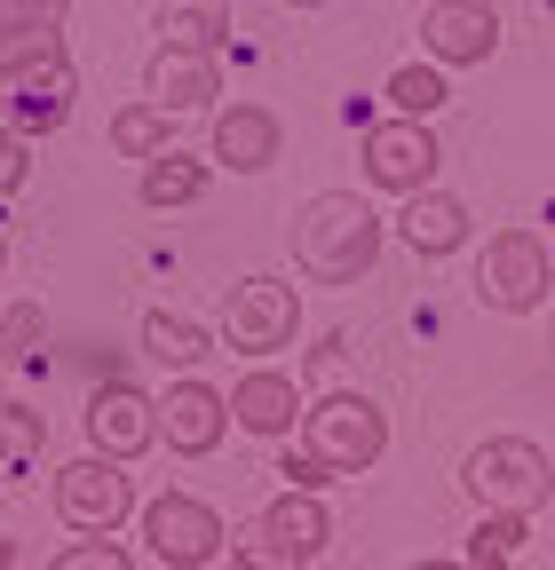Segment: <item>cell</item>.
Masks as SVG:
<instances>
[{
  "mask_svg": "<svg viewBox=\"0 0 555 570\" xmlns=\"http://www.w3.org/2000/svg\"><path fill=\"white\" fill-rule=\"evenodd\" d=\"M40 452H48V412L0 396V483H25L40 468Z\"/></svg>",
  "mask_w": 555,
  "mask_h": 570,
  "instance_id": "obj_19",
  "label": "cell"
},
{
  "mask_svg": "<svg viewBox=\"0 0 555 570\" xmlns=\"http://www.w3.org/2000/svg\"><path fill=\"white\" fill-rule=\"evenodd\" d=\"M198 190H206V159H191L183 142H167V151L144 159V206L167 214V206H191Z\"/></svg>",
  "mask_w": 555,
  "mask_h": 570,
  "instance_id": "obj_21",
  "label": "cell"
},
{
  "mask_svg": "<svg viewBox=\"0 0 555 570\" xmlns=\"http://www.w3.org/2000/svg\"><path fill=\"white\" fill-rule=\"evenodd\" d=\"M206 348H215V333H206L198 317H175V309H144V356H159L167 373H191Z\"/></svg>",
  "mask_w": 555,
  "mask_h": 570,
  "instance_id": "obj_20",
  "label": "cell"
},
{
  "mask_svg": "<svg viewBox=\"0 0 555 570\" xmlns=\"http://www.w3.org/2000/svg\"><path fill=\"white\" fill-rule=\"evenodd\" d=\"M547 285H555V262L539 246V230H493V246L476 254V302L484 309H500V317H524L547 302Z\"/></svg>",
  "mask_w": 555,
  "mask_h": 570,
  "instance_id": "obj_5",
  "label": "cell"
},
{
  "mask_svg": "<svg viewBox=\"0 0 555 570\" xmlns=\"http://www.w3.org/2000/svg\"><path fill=\"white\" fill-rule=\"evenodd\" d=\"M159 40L167 48H206V56H223L231 40V0H159Z\"/></svg>",
  "mask_w": 555,
  "mask_h": 570,
  "instance_id": "obj_18",
  "label": "cell"
},
{
  "mask_svg": "<svg viewBox=\"0 0 555 570\" xmlns=\"http://www.w3.org/2000/svg\"><path fill=\"white\" fill-rule=\"evenodd\" d=\"M286 9H325V0H286Z\"/></svg>",
  "mask_w": 555,
  "mask_h": 570,
  "instance_id": "obj_32",
  "label": "cell"
},
{
  "mask_svg": "<svg viewBox=\"0 0 555 570\" xmlns=\"http://www.w3.org/2000/svg\"><path fill=\"white\" fill-rule=\"evenodd\" d=\"M437 159H445V151H437V127H429V119L389 111V119L366 127V190L412 198V190L437 183Z\"/></svg>",
  "mask_w": 555,
  "mask_h": 570,
  "instance_id": "obj_7",
  "label": "cell"
},
{
  "mask_svg": "<svg viewBox=\"0 0 555 570\" xmlns=\"http://www.w3.org/2000/svg\"><path fill=\"white\" fill-rule=\"evenodd\" d=\"M25 554H17V539H0V570H17Z\"/></svg>",
  "mask_w": 555,
  "mask_h": 570,
  "instance_id": "obj_31",
  "label": "cell"
},
{
  "mask_svg": "<svg viewBox=\"0 0 555 570\" xmlns=\"http://www.w3.org/2000/svg\"><path fill=\"white\" fill-rule=\"evenodd\" d=\"M223 348L238 356H270V348H286L302 333V294L286 277H238L231 294H223Z\"/></svg>",
  "mask_w": 555,
  "mask_h": 570,
  "instance_id": "obj_6",
  "label": "cell"
},
{
  "mask_svg": "<svg viewBox=\"0 0 555 570\" xmlns=\"http://www.w3.org/2000/svg\"><path fill=\"white\" fill-rule=\"evenodd\" d=\"M460 483L476 491V508H524V515H539L547 491H555V468H547V452L532 436H493V444L468 452Z\"/></svg>",
  "mask_w": 555,
  "mask_h": 570,
  "instance_id": "obj_4",
  "label": "cell"
},
{
  "mask_svg": "<svg viewBox=\"0 0 555 570\" xmlns=\"http://www.w3.org/2000/svg\"><path fill=\"white\" fill-rule=\"evenodd\" d=\"M72 96H80V80H72V63H64V56L17 63L9 71V127L17 135H56L64 119H72Z\"/></svg>",
  "mask_w": 555,
  "mask_h": 570,
  "instance_id": "obj_13",
  "label": "cell"
},
{
  "mask_svg": "<svg viewBox=\"0 0 555 570\" xmlns=\"http://www.w3.org/2000/svg\"><path fill=\"white\" fill-rule=\"evenodd\" d=\"M397 238L412 246V254H429V262H445V254H460L468 246V206L452 198V190H412L405 198V214H397Z\"/></svg>",
  "mask_w": 555,
  "mask_h": 570,
  "instance_id": "obj_15",
  "label": "cell"
},
{
  "mask_svg": "<svg viewBox=\"0 0 555 570\" xmlns=\"http://www.w3.org/2000/svg\"><path fill=\"white\" fill-rule=\"evenodd\" d=\"M278 119L262 111V104H223L215 111V159L231 167V175H262V167H278Z\"/></svg>",
  "mask_w": 555,
  "mask_h": 570,
  "instance_id": "obj_17",
  "label": "cell"
},
{
  "mask_svg": "<svg viewBox=\"0 0 555 570\" xmlns=\"http://www.w3.org/2000/svg\"><path fill=\"white\" fill-rule=\"evenodd\" d=\"M524 539H532V515L524 508H484V523L468 531V562L476 570H500V562L524 554Z\"/></svg>",
  "mask_w": 555,
  "mask_h": 570,
  "instance_id": "obj_22",
  "label": "cell"
},
{
  "mask_svg": "<svg viewBox=\"0 0 555 570\" xmlns=\"http://www.w3.org/2000/svg\"><path fill=\"white\" fill-rule=\"evenodd\" d=\"M231 420L246 428V436H262V444H278V436H294V420H302V389L286 381V373H246L238 389H231Z\"/></svg>",
  "mask_w": 555,
  "mask_h": 570,
  "instance_id": "obj_16",
  "label": "cell"
},
{
  "mask_svg": "<svg viewBox=\"0 0 555 570\" xmlns=\"http://www.w3.org/2000/svg\"><path fill=\"white\" fill-rule=\"evenodd\" d=\"M144 539H152V562L167 570H206V562H223V515L206 508V499L191 491H159L152 508H144Z\"/></svg>",
  "mask_w": 555,
  "mask_h": 570,
  "instance_id": "obj_8",
  "label": "cell"
},
{
  "mask_svg": "<svg viewBox=\"0 0 555 570\" xmlns=\"http://www.w3.org/2000/svg\"><path fill=\"white\" fill-rule=\"evenodd\" d=\"M167 142H175V111L167 104H127L119 119H111V151L119 159H152V151H167Z\"/></svg>",
  "mask_w": 555,
  "mask_h": 570,
  "instance_id": "obj_24",
  "label": "cell"
},
{
  "mask_svg": "<svg viewBox=\"0 0 555 570\" xmlns=\"http://www.w3.org/2000/svg\"><path fill=\"white\" fill-rule=\"evenodd\" d=\"M40 56H64V32H0V80L17 63H40Z\"/></svg>",
  "mask_w": 555,
  "mask_h": 570,
  "instance_id": "obj_27",
  "label": "cell"
},
{
  "mask_svg": "<svg viewBox=\"0 0 555 570\" xmlns=\"http://www.w3.org/2000/svg\"><path fill=\"white\" fill-rule=\"evenodd\" d=\"M88 444L104 460H144L159 444V404L144 389H127V381H104L88 396Z\"/></svg>",
  "mask_w": 555,
  "mask_h": 570,
  "instance_id": "obj_11",
  "label": "cell"
},
{
  "mask_svg": "<svg viewBox=\"0 0 555 570\" xmlns=\"http://www.w3.org/2000/svg\"><path fill=\"white\" fill-rule=\"evenodd\" d=\"M389 111H405V119H437L445 104H452V80H445V63H405V71H389Z\"/></svg>",
  "mask_w": 555,
  "mask_h": 570,
  "instance_id": "obj_23",
  "label": "cell"
},
{
  "mask_svg": "<svg viewBox=\"0 0 555 570\" xmlns=\"http://www.w3.org/2000/svg\"><path fill=\"white\" fill-rule=\"evenodd\" d=\"M48 333V317H40V302H17L9 317H0V348L9 356H32V341Z\"/></svg>",
  "mask_w": 555,
  "mask_h": 570,
  "instance_id": "obj_28",
  "label": "cell"
},
{
  "mask_svg": "<svg viewBox=\"0 0 555 570\" xmlns=\"http://www.w3.org/2000/svg\"><path fill=\"white\" fill-rule=\"evenodd\" d=\"M547 348H555V341H547Z\"/></svg>",
  "mask_w": 555,
  "mask_h": 570,
  "instance_id": "obj_34",
  "label": "cell"
},
{
  "mask_svg": "<svg viewBox=\"0 0 555 570\" xmlns=\"http://www.w3.org/2000/svg\"><path fill=\"white\" fill-rule=\"evenodd\" d=\"M127 508H135L127 460L88 452V460H64L56 468V515H64V531H119Z\"/></svg>",
  "mask_w": 555,
  "mask_h": 570,
  "instance_id": "obj_9",
  "label": "cell"
},
{
  "mask_svg": "<svg viewBox=\"0 0 555 570\" xmlns=\"http://www.w3.org/2000/svg\"><path fill=\"white\" fill-rule=\"evenodd\" d=\"M72 0H0V32H64Z\"/></svg>",
  "mask_w": 555,
  "mask_h": 570,
  "instance_id": "obj_25",
  "label": "cell"
},
{
  "mask_svg": "<svg viewBox=\"0 0 555 570\" xmlns=\"http://www.w3.org/2000/svg\"><path fill=\"white\" fill-rule=\"evenodd\" d=\"M56 570H127V547H119L111 531H88L80 547H64V554H56Z\"/></svg>",
  "mask_w": 555,
  "mask_h": 570,
  "instance_id": "obj_26",
  "label": "cell"
},
{
  "mask_svg": "<svg viewBox=\"0 0 555 570\" xmlns=\"http://www.w3.org/2000/svg\"><path fill=\"white\" fill-rule=\"evenodd\" d=\"M152 404H159V444H167L175 460H206V452L231 436V396H223V389H206L198 373L167 381Z\"/></svg>",
  "mask_w": 555,
  "mask_h": 570,
  "instance_id": "obj_10",
  "label": "cell"
},
{
  "mask_svg": "<svg viewBox=\"0 0 555 570\" xmlns=\"http://www.w3.org/2000/svg\"><path fill=\"white\" fill-rule=\"evenodd\" d=\"M333 547V515H325V499L318 491H302V483H286L270 499V508L238 531V562H254V570H302V562H318Z\"/></svg>",
  "mask_w": 555,
  "mask_h": 570,
  "instance_id": "obj_2",
  "label": "cell"
},
{
  "mask_svg": "<svg viewBox=\"0 0 555 570\" xmlns=\"http://www.w3.org/2000/svg\"><path fill=\"white\" fill-rule=\"evenodd\" d=\"M144 96L167 104V111H215L223 63L206 56V48H167V40H159V56L144 63Z\"/></svg>",
  "mask_w": 555,
  "mask_h": 570,
  "instance_id": "obj_14",
  "label": "cell"
},
{
  "mask_svg": "<svg viewBox=\"0 0 555 570\" xmlns=\"http://www.w3.org/2000/svg\"><path fill=\"white\" fill-rule=\"evenodd\" d=\"M278 475H286V483H302V491H325V483H333V468H325L310 444H294L286 460H278Z\"/></svg>",
  "mask_w": 555,
  "mask_h": 570,
  "instance_id": "obj_30",
  "label": "cell"
},
{
  "mask_svg": "<svg viewBox=\"0 0 555 570\" xmlns=\"http://www.w3.org/2000/svg\"><path fill=\"white\" fill-rule=\"evenodd\" d=\"M302 412H310V420H302V444H310L333 475H366V468L389 452V420H381L373 396L333 389V396H318V404H302Z\"/></svg>",
  "mask_w": 555,
  "mask_h": 570,
  "instance_id": "obj_3",
  "label": "cell"
},
{
  "mask_svg": "<svg viewBox=\"0 0 555 570\" xmlns=\"http://www.w3.org/2000/svg\"><path fill=\"white\" fill-rule=\"evenodd\" d=\"M421 40H429V63L468 71V63H493L500 17H493V0H437V9L421 17Z\"/></svg>",
  "mask_w": 555,
  "mask_h": 570,
  "instance_id": "obj_12",
  "label": "cell"
},
{
  "mask_svg": "<svg viewBox=\"0 0 555 570\" xmlns=\"http://www.w3.org/2000/svg\"><path fill=\"white\" fill-rule=\"evenodd\" d=\"M294 262L318 285H358L381 262V214L366 206V190H318L294 214Z\"/></svg>",
  "mask_w": 555,
  "mask_h": 570,
  "instance_id": "obj_1",
  "label": "cell"
},
{
  "mask_svg": "<svg viewBox=\"0 0 555 570\" xmlns=\"http://www.w3.org/2000/svg\"><path fill=\"white\" fill-rule=\"evenodd\" d=\"M547 9H555V0H547Z\"/></svg>",
  "mask_w": 555,
  "mask_h": 570,
  "instance_id": "obj_33",
  "label": "cell"
},
{
  "mask_svg": "<svg viewBox=\"0 0 555 570\" xmlns=\"http://www.w3.org/2000/svg\"><path fill=\"white\" fill-rule=\"evenodd\" d=\"M25 175H32V135L0 127V198H9V190H25Z\"/></svg>",
  "mask_w": 555,
  "mask_h": 570,
  "instance_id": "obj_29",
  "label": "cell"
}]
</instances>
